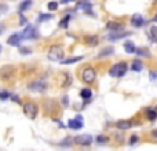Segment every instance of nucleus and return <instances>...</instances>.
<instances>
[{"mask_svg":"<svg viewBox=\"0 0 157 151\" xmlns=\"http://www.w3.org/2000/svg\"><path fill=\"white\" fill-rule=\"evenodd\" d=\"M69 22H70V17H63L62 20L59 21V28L61 29H66L68 28V25H69Z\"/></svg>","mask_w":157,"mask_h":151,"instance_id":"25","label":"nucleus"},{"mask_svg":"<svg viewBox=\"0 0 157 151\" xmlns=\"http://www.w3.org/2000/svg\"><path fill=\"white\" fill-rule=\"evenodd\" d=\"M87 45H90V47H95V45H98L99 40H98V36H90V37H87Z\"/></svg>","mask_w":157,"mask_h":151,"instance_id":"23","label":"nucleus"},{"mask_svg":"<svg viewBox=\"0 0 157 151\" xmlns=\"http://www.w3.org/2000/svg\"><path fill=\"white\" fill-rule=\"evenodd\" d=\"M109 140H110V139H109L108 136H103V135L97 136V139H95V141H97L98 144H106V143H109Z\"/></svg>","mask_w":157,"mask_h":151,"instance_id":"26","label":"nucleus"},{"mask_svg":"<svg viewBox=\"0 0 157 151\" xmlns=\"http://www.w3.org/2000/svg\"><path fill=\"white\" fill-rule=\"evenodd\" d=\"M127 70H128L127 62H117V63H115L110 68L109 74H110L112 77H115V78H120V77H123V76H125Z\"/></svg>","mask_w":157,"mask_h":151,"instance_id":"4","label":"nucleus"},{"mask_svg":"<svg viewBox=\"0 0 157 151\" xmlns=\"http://www.w3.org/2000/svg\"><path fill=\"white\" fill-rule=\"evenodd\" d=\"M4 29H6V26H4V25H0V36H2V33L4 32Z\"/></svg>","mask_w":157,"mask_h":151,"instance_id":"40","label":"nucleus"},{"mask_svg":"<svg viewBox=\"0 0 157 151\" xmlns=\"http://www.w3.org/2000/svg\"><path fill=\"white\" fill-rule=\"evenodd\" d=\"M131 69H132V71H142V69H143V63H142L139 59H135L134 62H132V65H131Z\"/></svg>","mask_w":157,"mask_h":151,"instance_id":"17","label":"nucleus"},{"mask_svg":"<svg viewBox=\"0 0 157 151\" xmlns=\"http://www.w3.org/2000/svg\"><path fill=\"white\" fill-rule=\"evenodd\" d=\"M83 117L82 116H76L75 119H69L68 121V126L70 129H82L83 128Z\"/></svg>","mask_w":157,"mask_h":151,"instance_id":"11","label":"nucleus"},{"mask_svg":"<svg viewBox=\"0 0 157 151\" xmlns=\"http://www.w3.org/2000/svg\"><path fill=\"white\" fill-rule=\"evenodd\" d=\"M94 139L90 135H78L73 139V143H76L77 146H83V147H88V146L92 144Z\"/></svg>","mask_w":157,"mask_h":151,"instance_id":"6","label":"nucleus"},{"mask_svg":"<svg viewBox=\"0 0 157 151\" xmlns=\"http://www.w3.org/2000/svg\"><path fill=\"white\" fill-rule=\"evenodd\" d=\"M90 8H91V4H90V3H78V4H77V10H85V11H88Z\"/></svg>","mask_w":157,"mask_h":151,"instance_id":"30","label":"nucleus"},{"mask_svg":"<svg viewBox=\"0 0 157 151\" xmlns=\"http://www.w3.org/2000/svg\"><path fill=\"white\" fill-rule=\"evenodd\" d=\"M135 54H137L138 56H145V58H150L152 56L150 51L147 48H137V52H135Z\"/></svg>","mask_w":157,"mask_h":151,"instance_id":"20","label":"nucleus"},{"mask_svg":"<svg viewBox=\"0 0 157 151\" xmlns=\"http://www.w3.org/2000/svg\"><path fill=\"white\" fill-rule=\"evenodd\" d=\"M21 41H22V36H21V33H13V35L8 37V40H7V44L13 45V47H18V45L21 44Z\"/></svg>","mask_w":157,"mask_h":151,"instance_id":"12","label":"nucleus"},{"mask_svg":"<svg viewBox=\"0 0 157 151\" xmlns=\"http://www.w3.org/2000/svg\"><path fill=\"white\" fill-rule=\"evenodd\" d=\"M131 23L135 26V28H142V26L145 25V18L142 15H139V14H137V15L132 17V20H131Z\"/></svg>","mask_w":157,"mask_h":151,"instance_id":"15","label":"nucleus"},{"mask_svg":"<svg viewBox=\"0 0 157 151\" xmlns=\"http://www.w3.org/2000/svg\"><path fill=\"white\" fill-rule=\"evenodd\" d=\"M23 23H26V18H25V17H21V20H20V25L22 26Z\"/></svg>","mask_w":157,"mask_h":151,"instance_id":"38","label":"nucleus"},{"mask_svg":"<svg viewBox=\"0 0 157 151\" xmlns=\"http://www.w3.org/2000/svg\"><path fill=\"white\" fill-rule=\"evenodd\" d=\"M58 80H59V84H61V87L62 88H66L72 84V77H70L68 73H65V71H62V73L59 74Z\"/></svg>","mask_w":157,"mask_h":151,"instance_id":"13","label":"nucleus"},{"mask_svg":"<svg viewBox=\"0 0 157 151\" xmlns=\"http://www.w3.org/2000/svg\"><path fill=\"white\" fill-rule=\"evenodd\" d=\"M146 117H147L149 121H156V119H157V110L146 109Z\"/></svg>","mask_w":157,"mask_h":151,"instance_id":"19","label":"nucleus"},{"mask_svg":"<svg viewBox=\"0 0 157 151\" xmlns=\"http://www.w3.org/2000/svg\"><path fill=\"white\" fill-rule=\"evenodd\" d=\"M72 2H75V0H61L62 4H69V3H72Z\"/></svg>","mask_w":157,"mask_h":151,"instance_id":"39","label":"nucleus"},{"mask_svg":"<svg viewBox=\"0 0 157 151\" xmlns=\"http://www.w3.org/2000/svg\"><path fill=\"white\" fill-rule=\"evenodd\" d=\"M80 98L84 99L85 102H88V100L92 98V91L90 89V88H83V89L80 91Z\"/></svg>","mask_w":157,"mask_h":151,"instance_id":"16","label":"nucleus"},{"mask_svg":"<svg viewBox=\"0 0 157 151\" xmlns=\"http://www.w3.org/2000/svg\"><path fill=\"white\" fill-rule=\"evenodd\" d=\"M116 141H117V144H123L124 143V137L121 135H116Z\"/></svg>","mask_w":157,"mask_h":151,"instance_id":"36","label":"nucleus"},{"mask_svg":"<svg viewBox=\"0 0 157 151\" xmlns=\"http://www.w3.org/2000/svg\"><path fill=\"white\" fill-rule=\"evenodd\" d=\"M21 36H22V40H32V39H37L40 35H39V30H37L35 26L28 25L25 29L22 30Z\"/></svg>","mask_w":157,"mask_h":151,"instance_id":"5","label":"nucleus"},{"mask_svg":"<svg viewBox=\"0 0 157 151\" xmlns=\"http://www.w3.org/2000/svg\"><path fill=\"white\" fill-rule=\"evenodd\" d=\"M113 52H115V48H113V47H106V48H103L98 54V58H105V56H109V55H112Z\"/></svg>","mask_w":157,"mask_h":151,"instance_id":"18","label":"nucleus"},{"mask_svg":"<svg viewBox=\"0 0 157 151\" xmlns=\"http://www.w3.org/2000/svg\"><path fill=\"white\" fill-rule=\"evenodd\" d=\"M30 52H32V50H30V48H26V47H25V48H21V50H20V54H22V55H29Z\"/></svg>","mask_w":157,"mask_h":151,"instance_id":"35","label":"nucleus"},{"mask_svg":"<svg viewBox=\"0 0 157 151\" xmlns=\"http://www.w3.org/2000/svg\"><path fill=\"white\" fill-rule=\"evenodd\" d=\"M149 78H150V81H156L157 80V71L152 70L150 74H149Z\"/></svg>","mask_w":157,"mask_h":151,"instance_id":"34","label":"nucleus"},{"mask_svg":"<svg viewBox=\"0 0 157 151\" xmlns=\"http://www.w3.org/2000/svg\"><path fill=\"white\" fill-rule=\"evenodd\" d=\"M131 32H124V30H120V32H110L106 36V40L108 41H117V40L125 39V37H130Z\"/></svg>","mask_w":157,"mask_h":151,"instance_id":"7","label":"nucleus"},{"mask_svg":"<svg viewBox=\"0 0 157 151\" xmlns=\"http://www.w3.org/2000/svg\"><path fill=\"white\" fill-rule=\"evenodd\" d=\"M116 128L119 131H128V129L132 128V121H130V119H119L116 122Z\"/></svg>","mask_w":157,"mask_h":151,"instance_id":"14","label":"nucleus"},{"mask_svg":"<svg viewBox=\"0 0 157 151\" xmlns=\"http://www.w3.org/2000/svg\"><path fill=\"white\" fill-rule=\"evenodd\" d=\"M47 8H48L50 11H57L58 10V2H50V3L47 4Z\"/></svg>","mask_w":157,"mask_h":151,"instance_id":"28","label":"nucleus"},{"mask_svg":"<svg viewBox=\"0 0 157 151\" xmlns=\"http://www.w3.org/2000/svg\"><path fill=\"white\" fill-rule=\"evenodd\" d=\"M63 56H65V50H63L62 45H52L48 50V54H47V58L51 62L63 61Z\"/></svg>","mask_w":157,"mask_h":151,"instance_id":"3","label":"nucleus"},{"mask_svg":"<svg viewBox=\"0 0 157 151\" xmlns=\"http://www.w3.org/2000/svg\"><path fill=\"white\" fill-rule=\"evenodd\" d=\"M10 99L13 100V102H17V103H20V98H18V96H15V95H11V96H10Z\"/></svg>","mask_w":157,"mask_h":151,"instance_id":"37","label":"nucleus"},{"mask_svg":"<svg viewBox=\"0 0 157 151\" xmlns=\"http://www.w3.org/2000/svg\"><path fill=\"white\" fill-rule=\"evenodd\" d=\"M0 92H2V91H0Z\"/></svg>","mask_w":157,"mask_h":151,"instance_id":"44","label":"nucleus"},{"mask_svg":"<svg viewBox=\"0 0 157 151\" xmlns=\"http://www.w3.org/2000/svg\"><path fill=\"white\" fill-rule=\"evenodd\" d=\"M152 135H153V136H154V137H156V139H157V129H156V131H153V132H152Z\"/></svg>","mask_w":157,"mask_h":151,"instance_id":"42","label":"nucleus"},{"mask_svg":"<svg viewBox=\"0 0 157 151\" xmlns=\"http://www.w3.org/2000/svg\"><path fill=\"white\" fill-rule=\"evenodd\" d=\"M51 18H54V17L51 15V14H40L39 17V22H44V21H50Z\"/></svg>","mask_w":157,"mask_h":151,"instance_id":"29","label":"nucleus"},{"mask_svg":"<svg viewBox=\"0 0 157 151\" xmlns=\"http://www.w3.org/2000/svg\"><path fill=\"white\" fill-rule=\"evenodd\" d=\"M28 88L32 92H44L47 88V83H44V81H33V83L28 84Z\"/></svg>","mask_w":157,"mask_h":151,"instance_id":"8","label":"nucleus"},{"mask_svg":"<svg viewBox=\"0 0 157 151\" xmlns=\"http://www.w3.org/2000/svg\"><path fill=\"white\" fill-rule=\"evenodd\" d=\"M83 59V56H73V58H66L63 59L61 63L62 65H72V63H76V62H80Z\"/></svg>","mask_w":157,"mask_h":151,"instance_id":"22","label":"nucleus"},{"mask_svg":"<svg viewBox=\"0 0 157 151\" xmlns=\"http://www.w3.org/2000/svg\"><path fill=\"white\" fill-rule=\"evenodd\" d=\"M62 102H63V106H66V103H69V100L66 99V96H63L62 98Z\"/></svg>","mask_w":157,"mask_h":151,"instance_id":"41","label":"nucleus"},{"mask_svg":"<svg viewBox=\"0 0 157 151\" xmlns=\"http://www.w3.org/2000/svg\"><path fill=\"white\" fill-rule=\"evenodd\" d=\"M106 29L109 32H120V30H124V25L119 21H109L106 23Z\"/></svg>","mask_w":157,"mask_h":151,"instance_id":"10","label":"nucleus"},{"mask_svg":"<svg viewBox=\"0 0 157 151\" xmlns=\"http://www.w3.org/2000/svg\"><path fill=\"white\" fill-rule=\"evenodd\" d=\"M124 48L128 54H135V52H137V47L134 45V43H131V41L124 43Z\"/></svg>","mask_w":157,"mask_h":151,"instance_id":"21","label":"nucleus"},{"mask_svg":"<svg viewBox=\"0 0 157 151\" xmlns=\"http://www.w3.org/2000/svg\"><path fill=\"white\" fill-rule=\"evenodd\" d=\"M22 111L29 119H35L39 114V106H37V103L28 100V102L22 103Z\"/></svg>","mask_w":157,"mask_h":151,"instance_id":"2","label":"nucleus"},{"mask_svg":"<svg viewBox=\"0 0 157 151\" xmlns=\"http://www.w3.org/2000/svg\"><path fill=\"white\" fill-rule=\"evenodd\" d=\"M8 11V6L7 4H0V15H3Z\"/></svg>","mask_w":157,"mask_h":151,"instance_id":"33","label":"nucleus"},{"mask_svg":"<svg viewBox=\"0 0 157 151\" xmlns=\"http://www.w3.org/2000/svg\"><path fill=\"white\" fill-rule=\"evenodd\" d=\"M80 77L84 84H92L97 80V70L92 66H84L80 71Z\"/></svg>","mask_w":157,"mask_h":151,"instance_id":"1","label":"nucleus"},{"mask_svg":"<svg viewBox=\"0 0 157 151\" xmlns=\"http://www.w3.org/2000/svg\"><path fill=\"white\" fill-rule=\"evenodd\" d=\"M149 37L157 41V28L156 26H152L150 29H149Z\"/></svg>","mask_w":157,"mask_h":151,"instance_id":"27","label":"nucleus"},{"mask_svg":"<svg viewBox=\"0 0 157 151\" xmlns=\"http://www.w3.org/2000/svg\"><path fill=\"white\" fill-rule=\"evenodd\" d=\"M138 141H139V136H138V135H132V136H131V140H130V146L137 144Z\"/></svg>","mask_w":157,"mask_h":151,"instance_id":"32","label":"nucleus"},{"mask_svg":"<svg viewBox=\"0 0 157 151\" xmlns=\"http://www.w3.org/2000/svg\"><path fill=\"white\" fill-rule=\"evenodd\" d=\"M2 51H3V47H2V44H0V54H2Z\"/></svg>","mask_w":157,"mask_h":151,"instance_id":"43","label":"nucleus"},{"mask_svg":"<svg viewBox=\"0 0 157 151\" xmlns=\"http://www.w3.org/2000/svg\"><path fill=\"white\" fill-rule=\"evenodd\" d=\"M14 76V68L13 66H3L0 69V78L2 80H10Z\"/></svg>","mask_w":157,"mask_h":151,"instance_id":"9","label":"nucleus"},{"mask_svg":"<svg viewBox=\"0 0 157 151\" xmlns=\"http://www.w3.org/2000/svg\"><path fill=\"white\" fill-rule=\"evenodd\" d=\"M32 0H23L22 3L20 4V11H26V10H29L30 6H32Z\"/></svg>","mask_w":157,"mask_h":151,"instance_id":"24","label":"nucleus"},{"mask_svg":"<svg viewBox=\"0 0 157 151\" xmlns=\"http://www.w3.org/2000/svg\"><path fill=\"white\" fill-rule=\"evenodd\" d=\"M10 96H11V93L6 92V91H2V92H0V99H2V100L10 99Z\"/></svg>","mask_w":157,"mask_h":151,"instance_id":"31","label":"nucleus"}]
</instances>
